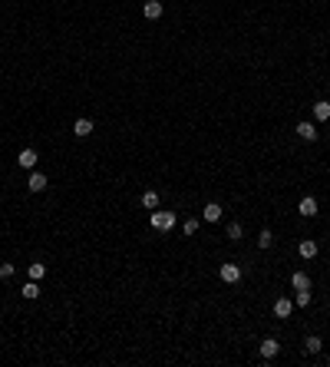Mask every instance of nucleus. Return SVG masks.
Here are the masks:
<instances>
[{
  "label": "nucleus",
  "instance_id": "f03ea898",
  "mask_svg": "<svg viewBox=\"0 0 330 367\" xmlns=\"http://www.w3.org/2000/svg\"><path fill=\"white\" fill-rule=\"evenodd\" d=\"M218 278H222L225 285H238L241 281V265H222V268H218Z\"/></svg>",
  "mask_w": 330,
  "mask_h": 367
},
{
  "label": "nucleus",
  "instance_id": "ddd939ff",
  "mask_svg": "<svg viewBox=\"0 0 330 367\" xmlns=\"http://www.w3.org/2000/svg\"><path fill=\"white\" fill-rule=\"evenodd\" d=\"M297 255H301V258H314V255H317V241L304 238L301 245H297Z\"/></svg>",
  "mask_w": 330,
  "mask_h": 367
},
{
  "label": "nucleus",
  "instance_id": "f8f14e48",
  "mask_svg": "<svg viewBox=\"0 0 330 367\" xmlns=\"http://www.w3.org/2000/svg\"><path fill=\"white\" fill-rule=\"evenodd\" d=\"M314 119H317V123H327L330 119V103H327V99L314 103Z\"/></svg>",
  "mask_w": 330,
  "mask_h": 367
},
{
  "label": "nucleus",
  "instance_id": "7ed1b4c3",
  "mask_svg": "<svg viewBox=\"0 0 330 367\" xmlns=\"http://www.w3.org/2000/svg\"><path fill=\"white\" fill-rule=\"evenodd\" d=\"M278 354H281V341L278 338H264L261 341V357H264V361H274Z\"/></svg>",
  "mask_w": 330,
  "mask_h": 367
},
{
  "label": "nucleus",
  "instance_id": "9d476101",
  "mask_svg": "<svg viewBox=\"0 0 330 367\" xmlns=\"http://www.w3.org/2000/svg\"><path fill=\"white\" fill-rule=\"evenodd\" d=\"M142 13H145V20H159L162 17V0H149L142 7Z\"/></svg>",
  "mask_w": 330,
  "mask_h": 367
},
{
  "label": "nucleus",
  "instance_id": "a211bd4d",
  "mask_svg": "<svg viewBox=\"0 0 330 367\" xmlns=\"http://www.w3.org/2000/svg\"><path fill=\"white\" fill-rule=\"evenodd\" d=\"M142 208H159V192H142Z\"/></svg>",
  "mask_w": 330,
  "mask_h": 367
},
{
  "label": "nucleus",
  "instance_id": "6ab92c4d",
  "mask_svg": "<svg viewBox=\"0 0 330 367\" xmlns=\"http://www.w3.org/2000/svg\"><path fill=\"white\" fill-rule=\"evenodd\" d=\"M198 225H201V218H185V222H182V232H185V235H195V232H198Z\"/></svg>",
  "mask_w": 330,
  "mask_h": 367
},
{
  "label": "nucleus",
  "instance_id": "5701e85b",
  "mask_svg": "<svg viewBox=\"0 0 330 367\" xmlns=\"http://www.w3.org/2000/svg\"><path fill=\"white\" fill-rule=\"evenodd\" d=\"M0 278H4V281L13 278V265H0Z\"/></svg>",
  "mask_w": 330,
  "mask_h": 367
},
{
  "label": "nucleus",
  "instance_id": "f257e3e1",
  "mask_svg": "<svg viewBox=\"0 0 330 367\" xmlns=\"http://www.w3.org/2000/svg\"><path fill=\"white\" fill-rule=\"evenodd\" d=\"M149 222H152L155 232H172V229L178 225V215H175V212H152Z\"/></svg>",
  "mask_w": 330,
  "mask_h": 367
},
{
  "label": "nucleus",
  "instance_id": "1a4fd4ad",
  "mask_svg": "<svg viewBox=\"0 0 330 367\" xmlns=\"http://www.w3.org/2000/svg\"><path fill=\"white\" fill-rule=\"evenodd\" d=\"M36 159H40V155H36V149H23V152L17 155L20 169H33V166H36Z\"/></svg>",
  "mask_w": 330,
  "mask_h": 367
},
{
  "label": "nucleus",
  "instance_id": "dca6fc26",
  "mask_svg": "<svg viewBox=\"0 0 330 367\" xmlns=\"http://www.w3.org/2000/svg\"><path fill=\"white\" fill-rule=\"evenodd\" d=\"M304 347H307V354H320V347H324V341H320L317 334H307V338H304Z\"/></svg>",
  "mask_w": 330,
  "mask_h": 367
},
{
  "label": "nucleus",
  "instance_id": "4be33fe9",
  "mask_svg": "<svg viewBox=\"0 0 330 367\" xmlns=\"http://www.w3.org/2000/svg\"><path fill=\"white\" fill-rule=\"evenodd\" d=\"M228 238H234V241L241 238V225H238V222H231V225H228Z\"/></svg>",
  "mask_w": 330,
  "mask_h": 367
},
{
  "label": "nucleus",
  "instance_id": "f3484780",
  "mask_svg": "<svg viewBox=\"0 0 330 367\" xmlns=\"http://www.w3.org/2000/svg\"><path fill=\"white\" fill-rule=\"evenodd\" d=\"M27 275H30V281H40V278L46 275V265H40V261H33V265H30V268H27Z\"/></svg>",
  "mask_w": 330,
  "mask_h": 367
},
{
  "label": "nucleus",
  "instance_id": "9b49d317",
  "mask_svg": "<svg viewBox=\"0 0 330 367\" xmlns=\"http://www.w3.org/2000/svg\"><path fill=\"white\" fill-rule=\"evenodd\" d=\"M297 136H301L304 143H314V139H317V129H314V123H297Z\"/></svg>",
  "mask_w": 330,
  "mask_h": 367
},
{
  "label": "nucleus",
  "instance_id": "aec40b11",
  "mask_svg": "<svg viewBox=\"0 0 330 367\" xmlns=\"http://www.w3.org/2000/svg\"><path fill=\"white\" fill-rule=\"evenodd\" d=\"M271 245H274V235H271L268 229H264L261 235H258V248H271Z\"/></svg>",
  "mask_w": 330,
  "mask_h": 367
},
{
  "label": "nucleus",
  "instance_id": "0eeeda50",
  "mask_svg": "<svg viewBox=\"0 0 330 367\" xmlns=\"http://www.w3.org/2000/svg\"><path fill=\"white\" fill-rule=\"evenodd\" d=\"M222 218V205L218 202H208L205 208H201V222H218Z\"/></svg>",
  "mask_w": 330,
  "mask_h": 367
},
{
  "label": "nucleus",
  "instance_id": "4468645a",
  "mask_svg": "<svg viewBox=\"0 0 330 367\" xmlns=\"http://www.w3.org/2000/svg\"><path fill=\"white\" fill-rule=\"evenodd\" d=\"M20 294H23L27 301H36V298H40V285H36V281H27V285L20 288Z\"/></svg>",
  "mask_w": 330,
  "mask_h": 367
},
{
  "label": "nucleus",
  "instance_id": "39448f33",
  "mask_svg": "<svg viewBox=\"0 0 330 367\" xmlns=\"http://www.w3.org/2000/svg\"><path fill=\"white\" fill-rule=\"evenodd\" d=\"M297 212H301L304 218H314V215H317V199H314V195H307V199H301Z\"/></svg>",
  "mask_w": 330,
  "mask_h": 367
},
{
  "label": "nucleus",
  "instance_id": "6e6552de",
  "mask_svg": "<svg viewBox=\"0 0 330 367\" xmlns=\"http://www.w3.org/2000/svg\"><path fill=\"white\" fill-rule=\"evenodd\" d=\"M290 288H294V291L310 288V275H307V271H294V275H290Z\"/></svg>",
  "mask_w": 330,
  "mask_h": 367
},
{
  "label": "nucleus",
  "instance_id": "20e7f679",
  "mask_svg": "<svg viewBox=\"0 0 330 367\" xmlns=\"http://www.w3.org/2000/svg\"><path fill=\"white\" fill-rule=\"evenodd\" d=\"M27 189H30V192H43V189H46V176H43V172H33V169H30Z\"/></svg>",
  "mask_w": 330,
  "mask_h": 367
},
{
  "label": "nucleus",
  "instance_id": "423d86ee",
  "mask_svg": "<svg viewBox=\"0 0 330 367\" xmlns=\"http://www.w3.org/2000/svg\"><path fill=\"white\" fill-rule=\"evenodd\" d=\"M290 311H294V301H290V298H278V301H274V318H290Z\"/></svg>",
  "mask_w": 330,
  "mask_h": 367
},
{
  "label": "nucleus",
  "instance_id": "2eb2a0df",
  "mask_svg": "<svg viewBox=\"0 0 330 367\" xmlns=\"http://www.w3.org/2000/svg\"><path fill=\"white\" fill-rule=\"evenodd\" d=\"M73 132H76L80 139H86V136L93 132V119H76V123H73Z\"/></svg>",
  "mask_w": 330,
  "mask_h": 367
},
{
  "label": "nucleus",
  "instance_id": "412c9836",
  "mask_svg": "<svg viewBox=\"0 0 330 367\" xmlns=\"http://www.w3.org/2000/svg\"><path fill=\"white\" fill-rule=\"evenodd\" d=\"M310 304V288H304V291H297V308H307Z\"/></svg>",
  "mask_w": 330,
  "mask_h": 367
}]
</instances>
